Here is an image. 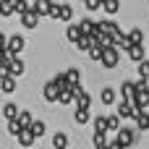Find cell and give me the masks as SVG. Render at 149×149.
Wrapping results in <instances>:
<instances>
[{
    "instance_id": "obj_7",
    "label": "cell",
    "mask_w": 149,
    "mask_h": 149,
    "mask_svg": "<svg viewBox=\"0 0 149 149\" xmlns=\"http://www.w3.org/2000/svg\"><path fill=\"white\" fill-rule=\"evenodd\" d=\"M42 97H45L47 102H58V100H60V89H58V84H55V81H47L45 89H42Z\"/></svg>"
},
{
    "instance_id": "obj_20",
    "label": "cell",
    "mask_w": 149,
    "mask_h": 149,
    "mask_svg": "<svg viewBox=\"0 0 149 149\" xmlns=\"http://www.w3.org/2000/svg\"><path fill=\"white\" fill-rule=\"evenodd\" d=\"M79 26H81V31H84V34H89V37H94V34H97V24H94L92 18H81V21H79Z\"/></svg>"
},
{
    "instance_id": "obj_30",
    "label": "cell",
    "mask_w": 149,
    "mask_h": 149,
    "mask_svg": "<svg viewBox=\"0 0 149 149\" xmlns=\"http://www.w3.org/2000/svg\"><path fill=\"white\" fill-rule=\"evenodd\" d=\"M58 102H60V105H71V102H76V89H63Z\"/></svg>"
},
{
    "instance_id": "obj_6",
    "label": "cell",
    "mask_w": 149,
    "mask_h": 149,
    "mask_svg": "<svg viewBox=\"0 0 149 149\" xmlns=\"http://www.w3.org/2000/svg\"><path fill=\"white\" fill-rule=\"evenodd\" d=\"M115 141H120L126 149L134 147V144H136V131H134V128H120V131L115 134Z\"/></svg>"
},
{
    "instance_id": "obj_38",
    "label": "cell",
    "mask_w": 149,
    "mask_h": 149,
    "mask_svg": "<svg viewBox=\"0 0 149 149\" xmlns=\"http://www.w3.org/2000/svg\"><path fill=\"white\" fill-rule=\"evenodd\" d=\"M8 3H10L13 8H16V13H18V16H21V13H24V10L29 8V3H26V0H8Z\"/></svg>"
},
{
    "instance_id": "obj_19",
    "label": "cell",
    "mask_w": 149,
    "mask_h": 149,
    "mask_svg": "<svg viewBox=\"0 0 149 149\" xmlns=\"http://www.w3.org/2000/svg\"><path fill=\"white\" fill-rule=\"evenodd\" d=\"M100 31H102V34H110V37H115V34L120 31V26H118L115 21H100Z\"/></svg>"
},
{
    "instance_id": "obj_1",
    "label": "cell",
    "mask_w": 149,
    "mask_h": 149,
    "mask_svg": "<svg viewBox=\"0 0 149 149\" xmlns=\"http://www.w3.org/2000/svg\"><path fill=\"white\" fill-rule=\"evenodd\" d=\"M50 18H55V21H65V24H71V18H73V8H71L68 3H60V5H55V8H52V13H50Z\"/></svg>"
},
{
    "instance_id": "obj_2",
    "label": "cell",
    "mask_w": 149,
    "mask_h": 149,
    "mask_svg": "<svg viewBox=\"0 0 149 149\" xmlns=\"http://www.w3.org/2000/svg\"><path fill=\"white\" fill-rule=\"evenodd\" d=\"M118 60H120V50H118V47H105L102 60H100V63H102V68H107V71H110V68H115V65H118Z\"/></svg>"
},
{
    "instance_id": "obj_17",
    "label": "cell",
    "mask_w": 149,
    "mask_h": 149,
    "mask_svg": "<svg viewBox=\"0 0 149 149\" xmlns=\"http://www.w3.org/2000/svg\"><path fill=\"white\" fill-rule=\"evenodd\" d=\"M136 94V84L134 81H123L120 84V100H134Z\"/></svg>"
},
{
    "instance_id": "obj_4",
    "label": "cell",
    "mask_w": 149,
    "mask_h": 149,
    "mask_svg": "<svg viewBox=\"0 0 149 149\" xmlns=\"http://www.w3.org/2000/svg\"><path fill=\"white\" fill-rule=\"evenodd\" d=\"M131 102H134L136 110H147V107H149V89H141V86L136 84V94H134Z\"/></svg>"
},
{
    "instance_id": "obj_39",
    "label": "cell",
    "mask_w": 149,
    "mask_h": 149,
    "mask_svg": "<svg viewBox=\"0 0 149 149\" xmlns=\"http://www.w3.org/2000/svg\"><path fill=\"white\" fill-rule=\"evenodd\" d=\"M147 76H149V58L139 63V79H147Z\"/></svg>"
},
{
    "instance_id": "obj_45",
    "label": "cell",
    "mask_w": 149,
    "mask_h": 149,
    "mask_svg": "<svg viewBox=\"0 0 149 149\" xmlns=\"http://www.w3.org/2000/svg\"><path fill=\"white\" fill-rule=\"evenodd\" d=\"M100 3H105V0H100Z\"/></svg>"
},
{
    "instance_id": "obj_13",
    "label": "cell",
    "mask_w": 149,
    "mask_h": 149,
    "mask_svg": "<svg viewBox=\"0 0 149 149\" xmlns=\"http://www.w3.org/2000/svg\"><path fill=\"white\" fill-rule=\"evenodd\" d=\"M128 52V58L134 60V63H141V60H147V50H144V45H134L131 50H126Z\"/></svg>"
},
{
    "instance_id": "obj_5",
    "label": "cell",
    "mask_w": 149,
    "mask_h": 149,
    "mask_svg": "<svg viewBox=\"0 0 149 149\" xmlns=\"http://www.w3.org/2000/svg\"><path fill=\"white\" fill-rule=\"evenodd\" d=\"M39 18H42V16H39V13H37V10L31 8V5H29V8H26V10L21 13V24H24L26 29H37V24H39Z\"/></svg>"
},
{
    "instance_id": "obj_32",
    "label": "cell",
    "mask_w": 149,
    "mask_h": 149,
    "mask_svg": "<svg viewBox=\"0 0 149 149\" xmlns=\"http://www.w3.org/2000/svg\"><path fill=\"white\" fill-rule=\"evenodd\" d=\"M102 10L110 13V16H115V13L120 10V0H105V3H102Z\"/></svg>"
},
{
    "instance_id": "obj_41",
    "label": "cell",
    "mask_w": 149,
    "mask_h": 149,
    "mask_svg": "<svg viewBox=\"0 0 149 149\" xmlns=\"http://www.w3.org/2000/svg\"><path fill=\"white\" fill-rule=\"evenodd\" d=\"M13 13H16V8H13L8 0H3V16H13Z\"/></svg>"
},
{
    "instance_id": "obj_9",
    "label": "cell",
    "mask_w": 149,
    "mask_h": 149,
    "mask_svg": "<svg viewBox=\"0 0 149 149\" xmlns=\"http://www.w3.org/2000/svg\"><path fill=\"white\" fill-rule=\"evenodd\" d=\"M31 8H34L39 16H50L52 8H55V3H52V0H31Z\"/></svg>"
},
{
    "instance_id": "obj_31",
    "label": "cell",
    "mask_w": 149,
    "mask_h": 149,
    "mask_svg": "<svg viewBox=\"0 0 149 149\" xmlns=\"http://www.w3.org/2000/svg\"><path fill=\"white\" fill-rule=\"evenodd\" d=\"M107 131L110 134H118L120 131V115L115 113V115H107Z\"/></svg>"
},
{
    "instance_id": "obj_28",
    "label": "cell",
    "mask_w": 149,
    "mask_h": 149,
    "mask_svg": "<svg viewBox=\"0 0 149 149\" xmlns=\"http://www.w3.org/2000/svg\"><path fill=\"white\" fill-rule=\"evenodd\" d=\"M24 71H26L24 60H21V58H13V63H10V76H16V79H18V76H21Z\"/></svg>"
},
{
    "instance_id": "obj_26",
    "label": "cell",
    "mask_w": 149,
    "mask_h": 149,
    "mask_svg": "<svg viewBox=\"0 0 149 149\" xmlns=\"http://www.w3.org/2000/svg\"><path fill=\"white\" fill-rule=\"evenodd\" d=\"M92 123H94V134H107V115H97Z\"/></svg>"
},
{
    "instance_id": "obj_27",
    "label": "cell",
    "mask_w": 149,
    "mask_h": 149,
    "mask_svg": "<svg viewBox=\"0 0 149 149\" xmlns=\"http://www.w3.org/2000/svg\"><path fill=\"white\" fill-rule=\"evenodd\" d=\"M52 147H55V149H65V147H68V136H65L63 131L52 134Z\"/></svg>"
},
{
    "instance_id": "obj_34",
    "label": "cell",
    "mask_w": 149,
    "mask_h": 149,
    "mask_svg": "<svg viewBox=\"0 0 149 149\" xmlns=\"http://www.w3.org/2000/svg\"><path fill=\"white\" fill-rule=\"evenodd\" d=\"M45 131H47V126H45V120H34L31 123V134L39 139V136H45Z\"/></svg>"
},
{
    "instance_id": "obj_16",
    "label": "cell",
    "mask_w": 149,
    "mask_h": 149,
    "mask_svg": "<svg viewBox=\"0 0 149 149\" xmlns=\"http://www.w3.org/2000/svg\"><path fill=\"white\" fill-rule=\"evenodd\" d=\"M65 37H68V39L76 45V42L84 37V31H81V26H79V24H68V29H65Z\"/></svg>"
},
{
    "instance_id": "obj_35",
    "label": "cell",
    "mask_w": 149,
    "mask_h": 149,
    "mask_svg": "<svg viewBox=\"0 0 149 149\" xmlns=\"http://www.w3.org/2000/svg\"><path fill=\"white\" fill-rule=\"evenodd\" d=\"M128 37H131V42H134V45H144V31H141V29H131V31H128Z\"/></svg>"
},
{
    "instance_id": "obj_36",
    "label": "cell",
    "mask_w": 149,
    "mask_h": 149,
    "mask_svg": "<svg viewBox=\"0 0 149 149\" xmlns=\"http://www.w3.org/2000/svg\"><path fill=\"white\" fill-rule=\"evenodd\" d=\"M102 52H105V47H102V45H94V47L89 50V58H92L94 63H100V60H102Z\"/></svg>"
},
{
    "instance_id": "obj_15",
    "label": "cell",
    "mask_w": 149,
    "mask_h": 149,
    "mask_svg": "<svg viewBox=\"0 0 149 149\" xmlns=\"http://www.w3.org/2000/svg\"><path fill=\"white\" fill-rule=\"evenodd\" d=\"M0 92L3 94H13L16 92V76H3L0 79Z\"/></svg>"
},
{
    "instance_id": "obj_42",
    "label": "cell",
    "mask_w": 149,
    "mask_h": 149,
    "mask_svg": "<svg viewBox=\"0 0 149 149\" xmlns=\"http://www.w3.org/2000/svg\"><path fill=\"white\" fill-rule=\"evenodd\" d=\"M5 47H8V37H5V34H3V31H0V52H3V50H5Z\"/></svg>"
},
{
    "instance_id": "obj_37",
    "label": "cell",
    "mask_w": 149,
    "mask_h": 149,
    "mask_svg": "<svg viewBox=\"0 0 149 149\" xmlns=\"http://www.w3.org/2000/svg\"><path fill=\"white\" fill-rule=\"evenodd\" d=\"M21 131H24V128H21V123H18V120H8V134H10L13 139H16Z\"/></svg>"
},
{
    "instance_id": "obj_3",
    "label": "cell",
    "mask_w": 149,
    "mask_h": 149,
    "mask_svg": "<svg viewBox=\"0 0 149 149\" xmlns=\"http://www.w3.org/2000/svg\"><path fill=\"white\" fill-rule=\"evenodd\" d=\"M26 47V39L21 37V34H13V37H8V47H5V52L10 55V58H18V52Z\"/></svg>"
},
{
    "instance_id": "obj_43",
    "label": "cell",
    "mask_w": 149,
    "mask_h": 149,
    "mask_svg": "<svg viewBox=\"0 0 149 149\" xmlns=\"http://www.w3.org/2000/svg\"><path fill=\"white\" fill-rule=\"evenodd\" d=\"M107 149H126V147H123L120 141H110V147H107Z\"/></svg>"
},
{
    "instance_id": "obj_21",
    "label": "cell",
    "mask_w": 149,
    "mask_h": 149,
    "mask_svg": "<svg viewBox=\"0 0 149 149\" xmlns=\"http://www.w3.org/2000/svg\"><path fill=\"white\" fill-rule=\"evenodd\" d=\"M94 45H97V39H94V37H89V34H84V37L76 42V47H79V50H84V52H89Z\"/></svg>"
},
{
    "instance_id": "obj_25",
    "label": "cell",
    "mask_w": 149,
    "mask_h": 149,
    "mask_svg": "<svg viewBox=\"0 0 149 149\" xmlns=\"http://www.w3.org/2000/svg\"><path fill=\"white\" fill-rule=\"evenodd\" d=\"M18 123H21V128H31V123H34V115L29 113V110H21L18 113V118H16Z\"/></svg>"
},
{
    "instance_id": "obj_8",
    "label": "cell",
    "mask_w": 149,
    "mask_h": 149,
    "mask_svg": "<svg viewBox=\"0 0 149 149\" xmlns=\"http://www.w3.org/2000/svg\"><path fill=\"white\" fill-rule=\"evenodd\" d=\"M136 113H139V110L134 107L131 100H120V102H118V115H120V118H136Z\"/></svg>"
},
{
    "instance_id": "obj_22",
    "label": "cell",
    "mask_w": 149,
    "mask_h": 149,
    "mask_svg": "<svg viewBox=\"0 0 149 149\" xmlns=\"http://www.w3.org/2000/svg\"><path fill=\"white\" fill-rule=\"evenodd\" d=\"M65 73H68V84H71V89L81 86V71H79V68H68Z\"/></svg>"
},
{
    "instance_id": "obj_33",
    "label": "cell",
    "mask_w": 149,
    "mask_h": 149,
    "mask_svg": "<svg viewBox=\"0 0 149 149\" xmlns=\"http://www.w3.org/2000/svg\"><path fill=\"white\" fill-rule=\"evenodd\" d=\"M92 141H94V149H107V147H110V141H107V136H105V134H94V136H92Z\"/></svg>"
},
{
    "instance_id": "obj_14",
    "label": "cell",
    "mask_w": 149,
    "mask_h": 149,
    "mask_svg": "<svg viewBox=\"0 0 149 149\" xmlns=\"http://www.w3.org/2000/svg\"><path fill=\"white\" fill-rule=\"evenodd\" d=\"M100 102H102V105H115V102H118L115 89H113V86H105V89L100 92Z\"/></svg>"
},
{
    "instance_id": "obj_24",
    "label": "cell",
    "mask_w": 149,
    "mask_h": 149,
    "mask_svg": "<svg viewBox=\"0 0 149 149\" xmlns=\"http://www.w3.org/2000/svg\"><path fill=\"white\" fill-rule=\"evenodd\" d=\"M73 120H76V126H84V123H89V120H92V115H89V110H81V107H76V113H73Z\"/></svg>"
},
{
    "instance_id": "obj_10",
    "label": "cell",
    "mask_w": 149,
    "mask_h": 149,
    "mask_svg": "<svg viewBox=\"0 0 149 149\" xmlns=\"http://www.w3.org/2000/svg\"><path fill=\"white\" fill-rule=\"evenodd\" d=\"M76 107H81V110H89V107H92V97H89V92H84L81 86H76Z\"/></svg>"
},
{
    "instance_id": "obj_29",
    "label": "cell",
    "mask_w": 149,
    "mask_h": 149,
    "mask_svg": "<svg viewBox=\"0 0 149 149\" xmlns=\"http://www.w3.org/2000/svg\"><path fill=\"white\" fill-rule=\"evenodd\" d=\"M52 81L58 84V89H60V92H63V89H71V84H68V73H65V71H58V76H55Z\"/></svg>"
},
{
    "instance_id": "obj_40",
    "label": "cell",
    "mask_w": 149,
    "mask_h": 149,
    "mask_svg": "<svg viewBox=\"0 0 149 149\" xmlns=\"http://www.w3.org/2000/svg\"><path fill=\"white\" fill-rule=\"evenodd\" d=\"M81 3H84V8H86V10H100V8H102V3H100V0H81Z\"/></svg>"
},
{
    "instance_id": "obj_18",
    "label": "cell",
    "mask_w": 149,
    "mask_h": 149,
    "mask_svg": "<svg viewBox=\"0 0 149 149\" xmlns=\"http://www.w3.org/2000/svg\"><path fill=\"white\" fill-rule=\"evenodd\" d=\"M134 120H136V128H139V131H149V113L147 110H139Z\"/></svg>"
},
{
    "instance_id": "obj_12",
    "label": "cell",
    "mask_w": 149,
    "mask_h": 149,
    "mask_svg": "<svg viewBox=\"0 0 149 149\" xmlns=\"http://www.w3.org/2000/svg\"><path fill=\"white\" fill-rule=\"evenodd\" d=\"M16 141H18V144H21L24 149H29L31 144H34V141H37V136L31 134V128H24V131H21V134L16 136Z\"/></svg>"
},
{
    "instance_id": "obj_44",
    "label": "cell",
    "mask_w": 149,
    "mask_h": 149,
    "mask_svg": "<svg viewBox=\"0 0 149 149\" xmlns=\"http://www.w3.org/2000/svg\"><path fill=\"white\" fill-rule=\"evenodd\" d=\"M0 16H3V0H0Z\"/></svg>"
},
{
    "instance_id": "obj_11",
    "label": "cell",
    "mask_w": 149,
    "mask_h": 149,
    "mask_svg": "<svg viewBox=\"0 0 149 149\" xmlns=\"http://www.w3.org/2000/svg\"><path fill=\"white\" fill-rule=\"evenodd\" d=\"M113 47H120V50H131V47H134V42H131V37H128V34L118 31V34L113 37Z\"/></svg>"
},
{
    "instance_id": "obj_23",
    "label": "cell",
    "mask_w": 149,
    "mask_h": 149,
    "mask_svg": "<svg viewBox=\"0 0 149 149\" xmlns=\"http://www.w3.org/2000/svg\"><path fill=\"white\" fill-rule=\"evenodd\" d=\"M18 113H21V110H18L13 102H5V105H3V115H5L8 120H16V118H18Z\"/></svg>"
}]
</instances>
